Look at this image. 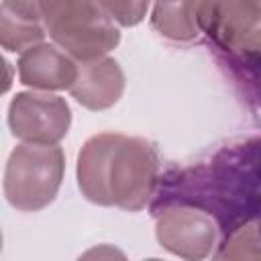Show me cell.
<instances>
[{
    "label": "cell",
    "instance_id": "9",
    "mask_svg": "<svg viewBox=\"0 0 261 261\" xmlns=\"http://www.w3.org/2000/svg\"><path fill=\"white\" fill-rule=\"evenodd\" d=\"M71 96L88 110H106L114 106L124 92V73L112 57L80 61L77 75L69 86Z\"/></svg>",
    "mask_w": 261,
    "mask_h": 261
},
{
    "label": "cell",
    "instance_id": "10",
    "mask_svg": "<svg viewBox=\"0 0 261 261\" xmlns=\"http://www.w3.org/2000/svg\"><path fill=\"white\" fill-rule=\"evenodd\" d=\"M210 0H155L151 27L169 41L188 43L202 33Z\"/></svg>",
    "mask_w": 261,
    "mask_h": 261
},
{
    "label": "cell",
    "instance_id": "2",
    "mask_svg": "<svg viewBox=\"0 0 261 261\" xmlns=\"http://www.w3.org/2000/svg\"><path fill=\"white\" fill-rule=\"evenodd\" d=\"M75 175L88 202L137 212L149 206L155 194L159 157L147 139L100 133L80 149Z\"/></svg>",
    "mask_w": 261,
    "mask_h": 261
},
{
    "label": "cell",
    "instance_id": "1",
    "mask_svg": "<svg viewBox=\"0 0 261 261\" xmlns=\"http://www.w3.org/2000/svg\"><path fill=\"white\" fill-rule=\"evenodd\" d=\"M257 145L255 137L243 139L220 147L206 161L159 175L151 212L167 204L196 206L216 220L224 237L257 218Z\"/></svg>",
    "mask_w": 261,
    "mask_h": 261
},
{
    "label": "cell",
    "instance_id": "4",
    "mask_svg": "<svg viewBox=\"0 0 261 261\" xmlns=\"http://www.w3.org/2000/svg\"><path fill=\"white\" fill-rule=\"evenodd\" d=\"M63 173L65 155L61 147L22 143L12 149L6 161L4 196L20 212H39L55 200Z\"/></svg>",
    "mask_w": 261,
    "mask_h": 261
},
{
    "label": "cell",
    "instance_id": "11",
    "mask_svg": "<svg viewBox=\"0 0 261 261\" xmlns=\"http://www.w3.org/2000/svg\"><path fill=\"white\" fill-rule=\"evenodd\" d=\"M45 29L41 20L24 18L12 12L6 4L0 2V47L6 51H24L37 43H43Z\"/></svg>",
    "mask_w": 261,
    "mask_h": 261
},
{
    "label": "cell",
    "instance_id": "5",
    "mask_svg": "<svg viewBox=\"0 0 261 261\" xmlns=\"http://www.w3.org/2000/svg\"><path fill=\"white\" fill-rule=\"evenodd\" d=\"M259 0H210L202 33L226 57V61L257 75L259 57Z\"/></svg>",
    "mask_w": 261,
    "mask_h": 261
},
{
    "label": "cell",
    "instance_id": "13",
    "mask_svg": "<svg viewBox=\"0 0 261 261\" xmlns=\"http://www.w3.org/2000/svg\"><path fill=\"white\" fill-rule=\"evenodd\" d=\"M2 4H6L12 12L24 16V18L41 20V14H39V4H41V0H2Z\"/></svg>",
    "mask_w": 261,
    "mask_h": 261
},
{
    "label": "cell",
    "instance_id": "12",
    "mask_svg": "<svg viewBox=\"0 0 261 261\" xmlns=\"http://www.w3.org/2000/svg\"><path fill=\"white\" fill-rule=\"evenodd\" d=\"M108 18L120 27L139 24L149 10L151 0H100Z\"/></svg>",
    "mask_w": 261,
    "mask_h": 261
},
{
    "label": "cell",
    "instance_id": "15",
    "mask_svg": "<svg viewBox=\"0 0 261 261\" xmlns=\"http://www.w3.org/2000/svg\"><path fill=\"white\" fill-rule=\"evenodd\" d=\"M0 249H2V232H0Z\"/></svg>",
    "mask_w": 261,
    "mask_h": 261
},
{
    "label": "cell",
    "instance_id": "7",
    "mask_svg": "<svg viewBox=\"0 0 261 261\" xmlns=\"http://www.w3.org/2000/svg\"><path fill=\"white\" fill-rule=\"evenodd\" d=\"M71 110L65 98L49 92H20L8 106L10 133L37 145H57L69 130Z\"/></svg>",
    "mask_w": 261,
    "mask_h": 261
},
{
    "label": "cell",
    "instance_id": "3",
    "mask_svg": "<svg viewBox=\"0 0 261 261\" xmlns=\"http://www.w3.org/2000/svg\"><path fill=\"white\" fill-rule=\"evenodd\" d=\"M39 14L45 35L71 59L90 61L120 43V31L100 0H41Z\"/></svg>",
    "mask_w": 261,
    "mask_h": 261
},
{
    "label": "cell",
    "instance_id": "8",
    "mask_svg": "<svg viewBox=\"0 0 261 261\" xmlns=\"http://www.w3.org/2000/svg\"><path fill=\"white\" fill-rule=\"evenodd\" d=\"M18 80L33 90H69L77 75V63L57 45L37 43L18 57Z\"/></svg>",
    "mask_w": 261,
    "mask_h": 261
},
{
    "label": "cell",
    "instance_id": "6",
    "mask_svg": "<svg viewBox=\"0 0 261 261\" xmlns=\"http://www.w3.org/2000/svg\"><path fill=\"white\" fill-rule=\"evenodd\" d=\"M155 216V234L163 249L184 259H204L218 243L220 228L216 220L188 204H167L151 212Z\"/></svg>",
    "mask_w": 261,
    "mask_h": 261
},
{
    "label": "cell",
    "instance_id": "14",
    "mask_svg": "<svg viewBox=\"0 0 261 261\" xmlns=\"http://www.w3.org/2000/svg\"><path fill=\"white\" fill-rule=\"evenodd\" d=\"M12 80H14V69L8 63V59L4 55H0V96L10 90Z\"/></svg>",
    "mask_w": 261,
    "mask_h": 261
}]
</instances>
